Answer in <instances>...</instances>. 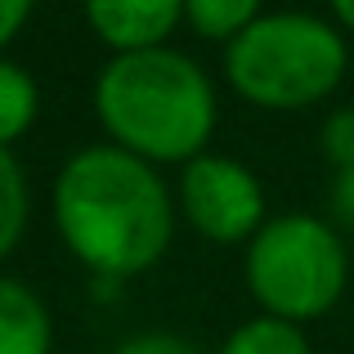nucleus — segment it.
<instances>
[{"mask_svg": "<svg viewBox=\"0 0 354 354\" xmlns=\"http://www.w3.org/2000/svg\"><path fill=\"white\" fill-rule=\"evenodd\" d=\"M184 18L207 41H234L260 18V0H184Z\"/></svg>", "mask_w": 354, "mask_h": 354, "instance_id": "10", "label": "nucleus"}, {"mask_svg": "<svg viewBox=\"0 0 354 354\" xmlns=\"http://www.w3.org/2000/svg\"><path fill=\"white\" fill-rule=\"evenodd\" d=\"M50 310L27 283L0 274V354H50Z\"/></svg>", "mask_w": 354, "mask_h": 354, "instance_id": "7", "label": "nucleus"}, {"mask_svg": "<svg viewBox=\"0 0 354 354\" xmlns=\"http://www.w3.org/2000/svg\"><path fill=\"white\" fill-rule=\"evenodd\" d=\"M36 113H41V90L18 63L0 59V148L23 139L32 130Z\"/></svg>", "mask_w": 354, "mask_h": 354, "instance_id": "8", "label": "nucleus"}, {"mask_svg": "<svg viewBox=\"0 0 354 354\" xmlns=\"http://www.w3.org/2000/svg\"><path fill=\"white\" fill-rule=\"evenodd\" d=\"M346 41L314 14H265L225 50L229 86L256 108H314L346 77Z\"/></svg>", "mask_w": 354, "mask_h": 354, "instance_id": "3", "label": "nucleus"}, {"mask_svg": "<svg viewBox=\"0 0 354 354\" xmlns=\"http://www.w3.org/2000/svg\"><path fill=\"white\" fill-rule=\"evenodd\" d=\"M323 153L337 171L354 166V108H337L323 126Z\"/></svg>", "mask_w": 354, "mask_h": 354, "instance_id": "12", "label": "nucleus"}, {"mask_svg": "<svg viewBox=\"0 0 354 354\" xmlns=\"http://www.w3.org/2000/svg\"><path fill=\"white\" fill-rule=\"evenodd\" d=\"M86 18L108 50L135 54L166 45L184 18V0H86Z\"/></svg>", "mask_w": 354, "mask_h": 354, "instance_id": "6", "label": "nucleus"}, {"mask_svg": "<svg viewBox=\"0 0 354 354\" xmlns=\"http://www.w3.org/2000/svg\"><path fill=\"white\" fill-rule=\"evenodd\" d=\"M27 14H32V0H0V50L23 32Z\"/></svg>", "mask_w": 354, "mask_h": 354, "instance_id": "15", "label": "nucleus"}, {"mask_svg": "<svg viewBox=\"0 0 354 354\" xmlns=\"http://www.w3.org/2000/svg\"><path fill=\"white\" fill-rule=\"evenodd\" d=\"M332 211H337L341 225L354 229V166L337 171V184H332Z\"/></svg>", "mask_w": 354, "mask_h": 354, "instance_id": "14", "label": "nucleus"}, {"mask_svg": "<svg viewBox=\"0 0 354 354\" xmlns=\"http://www.w3.org/2000/svg\"><path fill=\"white\" fill-rule=\"evenodd\" d=\"M95 113L117 148L144 162H193L216 130V90L180 50L117 54L95 81Z\"/></svg>", "mask_w": 354, "mask_h": 354, "instance_id": "2", "label": "nucleus"}, {"mask_svg": "<svg viewBox=\"0 0 354 354\" xmlns=\"http://www.w3.org/2000/svg\"><path fill=\"white\" fill-rule=\"evenodd\" d=\"M113 354H202L198 346H189L184 337H171V332H148V337H130L121 341Z\"/></svg>", "mask_w": 354, "mask_h": 354, "instance_id": "13", "label": "nucleus"}, {"mask_svg": "<svg viewBox=\"0 0 354 354\" xmlns=\"http://www.w3.org/2000/svg\"><path fill=\"white\" fill-rule=\"evenodd\" d=\"M220 354H310V341L296 323L260 314V319L242 323L234 337L220 346Z\"/></svg>", "mask_w": 354, "mask_h": 354, "instance_id": "9", "label": "nucleus"}, {"mask_svg": "<svg viewBox=\"0 0 354 354\" xmlns=\"http://www.w3.org/2000/svg\"><path fill=\"white\" fill-rule=\"evenodd\" d=\"M180 202L189 225L211 242H251L265 229L260 180L234 157L202 153L193 162H184Z\"/></svg>", "mask_w": 354, "mask_h": 354, "instance_id": "5", "label": "nucleus"}, {"mask_svg": "<svg viewBox=\"0 0 354 354\" xmlns=\"http://www.w3.org/2000/svg\"><path fill=\"white\" fill-rule=\"evenodd\" d=\"M54 225L81 265L130 278L171 247L175 211L153 162L117 144H95L68 157L54 180Z\"/></svg>", "mask_w": 354, "mask_h": 354, "instance_id": "1", "label": "nucleus"}, {"mask_svg": "<svg viewBox=\"0 0 354 354\" xmlns=\"http://www.w3.org/2000/svg\"><path fill=\"white\" fill-rule=\"evenodd\" d=\"M332 14H337L341 23H346L350 32H354V0H332Z\"/></svg>", "mask_w": 354, "mask_h": 354, "instance_id": "16", "label": "nucleus"}, {"mask_svg": "<svg viewBox=\"0 0 354 354\" xmlns=\"http://www.w3.org/2000/svg\"><path fill=\"white\" fill-rule=\"evenodd\" d=\"M346 247L337 229L319 216L265 220L247 247V287L265 314L287 323H310L328 314L346 292Z\"/></svg>", "mask_w": 354, "mask_h": 354, "instance_id": "4", "label": "nucleus"}, {"mask_svg": "<svg viewBox=\"0 0 354 354\" xmlns=\"http://www.w3.org/2000/svg\"><path fill=\"white\" fill-rule=\"evenodd\" d=\"M27 207H32V202H27V175H23V166L14 162V153L0 148V260L23 238Z\"/></svg>", "mask_w": 354, "mask_h": 354, "instance_id": "11", "label": "nucleus"}]
</instances>
